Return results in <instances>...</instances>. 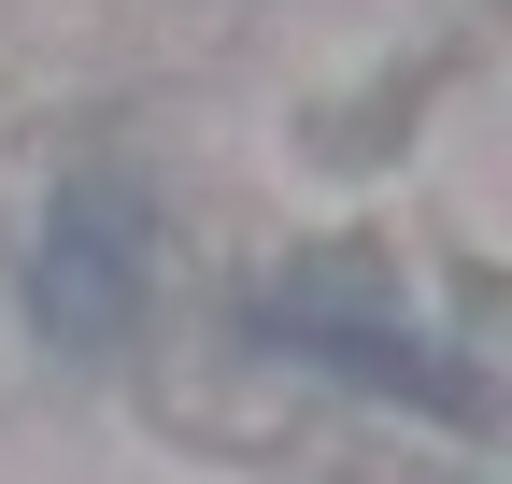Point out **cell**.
I'll return each instance as SVG.
<instances>
[{"label": "cell", "instance_id": "cell-1", "mask_svg": "<svg viewBox=\"0 0 512 484\" xmlns=\"http://www.w3.org/2000/svg\"><path fill=\"white\" fill-rule=\"evenodd\" d=\"M143 257H157L143 186H128V171H72V186H57V214H43V257H29L43 328L86 342V356L128 342V328H143Z\"/></svg>", "mask_w": 512, "mask_h": 484}, {"label": "cell", "instance_id": "cell-2", "mask_svg": "<svg viewBox=\"0 0 512 484\" xmlns=\"http://www.w3.org/2000/svg\"><path fill=\"white\" fill-rule=\"evenodd\" d=\"M256 342H285V356H313V371H342V385H370V399H413V413H484V385H470L441 342L356 314V299H342V285H313V271L256 299Z\"/></svg>", "mask_w": 512, "mask_h": 484}]
</instances>
